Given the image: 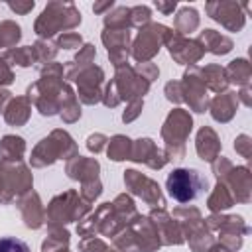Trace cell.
<instances>
[{
    "mask_svg": "<svg viewBox=\"0 0 252 252\" xmlns=\"http://www.w3.org/2000/svg\"><path fill=\"white\" fill-rule=\"evenodd\" d=\"M167 193L177 203H189L195 201L207 187V179L197 171L189 167H177L167 175L165 181Z\"/></svg>",
    "mask_w": 252,
    "mask_h": 252,
    "instance_id": "1",
    "label": "cell"
},
{
    "mask_svg": "<svg viewBox=\"0 0 252 252\" xmlns=\"http://www.w3.org/2000/svg\"><path fill=\"white\" fill-rule=\"evenodd\" d=\"M0 252H32L28 242L16 236H2L0 238Z\"/></svg>",
    "mask_w": 252,
    "mask_h": 252,
    "instance_id": "2",
    "label": "cell"
}]
</instances>
